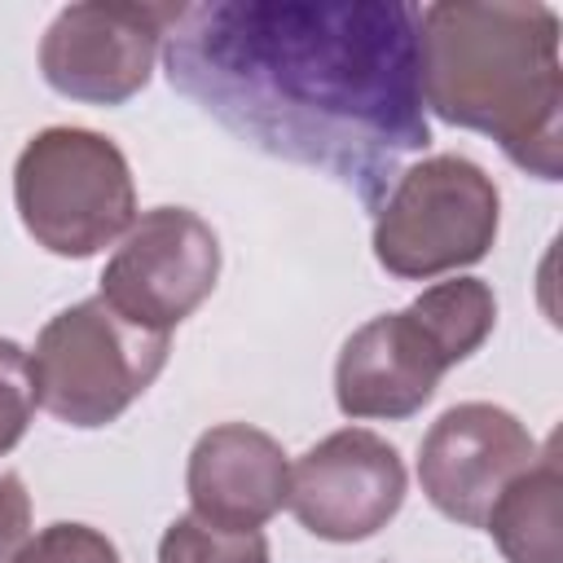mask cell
Segmentation results:
<instances>
[{
  "instance_id": "6da1fadb",
  "label": "cell",
  "mask_w": 563,
  "mask_h": 563,
  "mask_svg": "<svg viewBox=\"0 0 563 563\" xmlns=\"http://www.w3.org/2000/svg\"><path fill=\"white\" fill-rule=\"evenodd\" d=\"M167 75L251 145L321 167L365 202L427 145L418 4L224 0L176 4Z\"/></svg>"
},
{
  "instance_id": "30bf717a",
  "label": "cell",
  "mask_w": 563,
  "mask_h": 563,
  "mask_svg": "<svg viewBox=\"0 0 563 563\" xmlns=\"http://www.w3.org/2000/svg\"><path fill=\"white\" fill-rule=\"evenodd\" d=\"M453 369L440 339L413 308L383 312L347 334L334 361V400L347 418H409Z\"/></svg>"
},
{
  "instance_id": "7a4b0ae2",
  "label": "cell",
  "mask_w": 563,
  "mask_h": 563,
  "mask_svg": "<svg viewBox=\"0 0 563 563\" xmlns=\"http://www.w3.org/2000/svg\"><path fill=\"white\" fill-rule=\"evenodd\" d=\"M418 84L422 110L493 136L515 167L559 180L563 66L550 4H422Z\"/></svg>"
},
{
  "instance_id": "4fadbf2b",
  "label": "cell",
  "mask_w": 563,
  "mask_h": 563,
  "mask_svg": "<svg viewBox=\"0 0 563 563\" xmlns=\"http://www.w3.org/2000/svg\"><path fill=\"white\" fill-rule=\"evenodd\" d=\"M422 325L440 339V347L449 352V361H466L471 352H479V343L493 334L497 325V299L488 290V282L479 277H449L427 286L413 303H409Z\"/></svg>"
},
{
  "instance_id": "9c48e42d",
  "label": "cell",
  "mask_w": 563,
  "mask_h": 563,
  "mask_svg": "<svg viewBox=\"0 0 563 563\" xmlns=\"http://www.w3.org/2000/svg\"><path fill=\"white\" fill-rule=\"evenodd\" d=\"M537 449L541 444L510 409L488 400H466L444 409L422 435L418 479L427 501L444 519L462 528H484L493 501L519 471L532 466Z\"/></svg>"
},
{
  "instance_id": "3957f363",
  "label": "cell",
  "mask_w": 563,
  "mask_h": 563,
  "mask_svg": "<svg viewBox=\"0 0 563 563\" xmlns=\"http://www.w3.org/2000/svg\"><path fill=\"white\" fill-rule=\"evenodd\" d=\"M22 229L62 260L114 246L136 220V185L123 150L92 128H44L13 163Z\"/></svg>"
},
{
  "instance_id": "7c38bea8",
  "label": "cell",
  "mask_w": 563,
  "mask_h": 563,
  "mask_svg": "<svg viewBox=\"0 0 563 563\" xmlns=\"http://www.w3.org/2000/svg\"><path fill=\"white\" fill-rule=\"evenodd\" d=\"M559 497H563V475H559V444L550 435L537 449L532 466L501 488V497L484 519L506 563H563Z\"/></svg>"
},
{
  "instance_id": "277c9868",
  "label": "cell",
  "mask_w": 563,
  "mask_h": 563,
  "mask_svg": "<svg viewBox=\"0 0 563 563\" xmlns=\"http://www.w3.org/2000/svg\"><path fill=\"white\" fill-rule=\"evenodd\" d=\"M167 365V334L114 312L101 295L62 308L31 347L35 405L66 427H106Z\"/></svg>"
},
{
  "instance_id": "5bb4252c",
  "label": "cell",
  "mask_w": 563,
  "mask_h": 563,
  "mask_svg": "<svg viewBox=\"0 0 563 563\" xmlns=\"http://www.w3.org/2000/svg\"><path fill=\"white\" fill-rule=\"evenodd\" d=\"M158 563H268V541L260 528L238 532L198 515H180L158 541Z\"/></svg>"
},
{
  "instance_id": "2e32d148",
  "label": "cell",
  "mask_w": 563,
  "mask_h": 563,
  "mask_svg": "<svg viewBox=\"0 0 563 563\" xmlns=\"http://www.w3.org/2000/svg\"><path fill=\"white\" fill-rule=\"evenodd\" d=\"M35 413V383H31V352L13 339H0V453H9Z\"/></svg>"
},
{
  "instance_id": "e0dca14e",
  "label": "cell",
  "mask_w": 563,
  "mask_h": 563,
  "mask_svg": "<svg viewBox=\"0 0 563 563\" xmlns=\"http://www.w3.org/2000/svg\"><path fill=\"white\" fill-rule=\"evenodd\" d=\"M31 541V493L22 475H0V563H13Z\"/></svg>"
},
{
  "instance_id": "8992f818",
  "label": "cell",
  "mask_w": 563,
  "mask_h": 563,
  "mask_svg": "<svg viewBox=\"0 0 563 563\" xmlns=\"http://www.w3.org/2000/svg\"><path fill=\"white\" fill-rule=\"evenodd\" d=\"M220 277V238L189 207H154L132 220L101 268V299L145 330L172 334Z\"/></svg>"
},
{
  "instance_id": "ba28073f",
  "label": "cell",
  "mask_w": 563,
  "mask_h": 563,
  "mask_svg": "<svg viewBox=\"0 0 563 563\" xmlns=\"http://www.w3.org/2000/svg\"><path fill=\"white\" fill-rule=\"evenodd\" d=\"M405 462L378 431L343 427L290 462L286 506L321 541H365L405 501Z\"/></svg>"
},
{
  "instance_id": "9a60e30c",
  "label": "cell",
  "mask_w": 563,
  "mask_h": 563,
  "mask_svg": "<svg viewBox=\"0 0 563 563\" xmlns=\"http://www.w3.org/2000/svg\"><path fill=\"white\" fill-rule=\"evenodd\" d=\"M13 563H119V550L106 532L88 523H48L31 532Z\"/></svg>"
},
{
  "instance_id": "5b68a950",
  "label": "cell",
  "mask_w": 563,
  "mask_h": 563,
  "mask_svg": "<svg viewBox=\"0 0 563 563\" xmlns=\"http://www.w3.org/2000/svg\"><path fill=\"white\" fill-rule=\"evenodd\" d=\"M501 194L462 154H431L405 167L374 220V260L405 282H431L479 264L497 242Z\"/></svg>"
},
{
  "instance_id": "52a82bcc",
  "label": "cell",
  "mask_w": 563,
  "mask_h": 563,
  "mask_svg": "<svg viewBox=\"0 0 563 563\" xmlns=\"http://www.w3.org/2000/svg\"><path fill=\"white\" fill-rule=\"evenodd\" d=\"M172 18L176 4H66L40 40V70L70 101L123 106L150 84Z\"/></svg>"
},
{
  "instance_id": "8fae6325",
  "label": "cell",
  "mask_w": 563,
  "mask_h": 563,
  "mask_svg": "<svg viewBox=\"0 0 563 563\" xmlns=\"http://www.w3.org/2000/svg\"><path fill=\"white\" fill-rule=\"evenodd\" d=\"M189 515L216 528H264L290 488V462L282 444L246 422H220L198 435L185 471Z\"/></svg>"
}]
</instances>
